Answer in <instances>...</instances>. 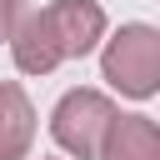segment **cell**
Here are the masks:
<instances>
[{"instance_id":"6da1fadb","label":"cell","mask_w":160,"mask_h":160,"mask_svg":"<svg viewBox=\"0 0 160 160\" xmlns=\"http://www.w3.org/2000/svg\"><path fill=\"white\" fill-rule=\"evenodd\" d=\"M100 70L105 80L130 95V100H150L160 90V35L150 25H120L110 40H105V55H100Z\"/></svg>"},{"instance_id":"7a4b0ae2","label":"cell","mask_w":160,"mask_h":160,"mask_svg":"<svg viewBox=\"0 0 160 160\" xmlns=\"http://www.w3.org/2000/svg\"><path fill=\"white\" fill-rule=\"evenodd\" d=\"M110 120H115V105H110L100 90H70V95H60V105H55V115H50V135H55V145L70 150L75 160H95Z\"/></svg>"},{"instance_id":"3957f363","label":"cell","mask_w":160,"mask_h":160,"mask_svg":"<svg viewBox=\"0 0 160 160\" xmlns=\"http://www.w3.org/2000/svg\"><path fill=\"white\" fill-rule=\"evenodd\" d=\"M40 20H45V35H50L60 60L90 55L100 45V35H105V10L95 0H50L40 10Z\"/></svg>"},{"instance_id":"277c9868","label":"cell","mask_w":160,"mask_h":160,"mask_svg":"<svg viewBox=\"0 0 160 160\" xmlns=\"http://www.w3.org/2000/svg\"><path fill=\"white\" fill-rule=\"evenodd\" d=\"M95 160H160V130L150 115H120L110 120Z\"/></svg>"},{"instance_id":"5b68a950","label":"cell","mask_w":160,"mask_h":160,"mask_svg":"<svg viewBox=\"0 0 160 160\" xmlns=\"http://www.w3.org/2000/svg\"><path fill=\"white\" fill-rule=\"evenodd\" d=\"M35 140V105L15 80H0V160H25Z\"/></svg>"},{"instance_id":"8992f818","label":"cell","mask_w":160,"mask_h":160,"mask_svg":"<svg viewBox=\"0 0 160 160\" xmlns=\"http://www.w3.org/2000/svg\"><path fill=\"white\" fill-rule=\"evenodd\" d=\"M15 20H20V0H0V40H10Z\"/></svg>"}]
</instances>
